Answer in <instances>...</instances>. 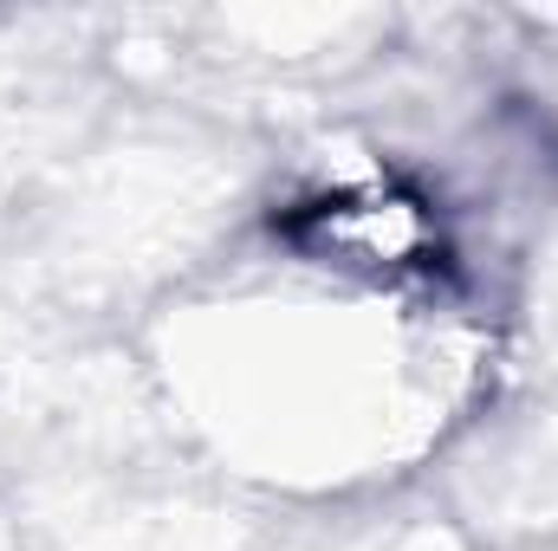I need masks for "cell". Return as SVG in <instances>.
<instances>
[{
  "label": "cell",
  "instance_id": "obj_1",
  "mask_svg": "<svg viewBox=\"0 0 558 551\" xmlns=\"http://www.w3.org/2000/svg\"><path fill=\"white\" fill-rule=\"evenodd\" d=\"M279 234L305 260L364 279H416L441 267V221L403 182H351V188L312 195L292 215H279Z\"/></svg>",
  "mask_w": 558,
  "mask_h": 551
}]
</instances>
